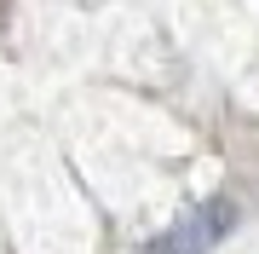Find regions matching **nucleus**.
I'll return each mask as SVG.
<instances>
[{
	"label": "nucleus",
	"mask_w": 259,
	"mask_h": 254,
	"mask_svg": "<svg viewBox=\"0 0 259 254\" xmlns=\"http://www.w3.org/2000/svg\"><path fill=\"white\" fill-rule=\"evenodd\" d=\"M231 226H236V208L231 202H202L196 214H185L179 226H167L156 243H144L139 254H207Z\"/></svg>",
	"instance_id": "f257e3e1"
}]
</instances>
